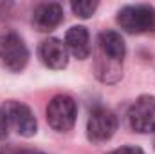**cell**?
I'll list each match as a JSON object with an SVG mask.
<instances>
[{
  "label": "cell",
  "instance_id": "6da1fadb",
  "mask_svg": "<svg viewBox=\"0 0 155 154\" xmlns=\"http://www.w3.org/2000/svg\"><path fill=\"white\" fill-rule=\"evenodd\" d=\"M29 62V49L24 38L13 31L0 35V65L11 73H20Z\"/></svg>",
  "mask_w": 155,
  "mask_h": 154
},
{
  "label": "cell",
  "instance_id": "7a4b0ae2",
  "mask_svg": "<svg viewBox=\"0 0 155 154\" xmlns=\"http://www.w3.org/2000/svg\"><path fill=\"white\" fill-rule=\"evenodd\" d=\"M47 123L56 132H67L74 127L78 116V105L72 96L69 94H58L54 96L47 105Z\"/></svg>",
  "mask_w": 155,
  "mask_h": 154
},
{
  "label": "cell",
  "instance_id": "3957f363",
  "mask_svg": "<svg viewBox=\"0 0 155 154\" xmlns=\"http://www.w3.org/2000/svg\"><path fill=\"white\" fill-rule=\"evenodd\" d=\"M121 29L132 35H143L155 29V9L150 5H126L117 13Z\"/></svg>",
  "mask_w": 155,
  "mask_h": 154
},
{
  "label": "cell",
  "instance_id": "277c9868",
  "mask_svg": "<svg viewBox=\"0 0 155 154\" xmlns=\"http://www.w3.org/2000/svg\"><path fill=\"white\" fill-rule=\"evenodd\" d=\"M117 131V116L105 109L96 107L87 121V138L92 143H105L108 142Z\"/></svg>",
  "mask_w": 155,
  "mask_h": 154
},
{
  "label": "cell",
  "instance_id": "5b68a950",
  "mask_svg": "<svg viewBox=\"0 0 155 154\" xmlns=\"http://www.w3.org/2000/svg\"><path fill=\"white\" fill-rule=\"evenodd\" d=\"M128 121L132 131L139 134L155 132V96L152 94L139 96L128 111Z\"/></svg>",
  "mask_w": 155,
  "mask_h": 154
},
{
  "label": "cell",
  "instance_id": "8992f818",
  "mask_svg": "<svg viewBox=\"0 0 155 154\" xmlns=\"http://www.w3.org/2000/svg\"><path fill=\"white\" fill-rule=\"evenodd\" d=\"M2 109H4V113L9 120V127H13L20 136L31 138V136L36 134V131H38L36 118L25 103L16 102V100H9V102L4 103Z\"/></svg>",
  "mask_w": 155,
  "mask_h": 154
},
{
  "label": "cell",
  "instance_id": "52a82bcc",
  "mask_svg": "<svg viewBox=\"0 0 155 154\" xmlns=\"http://www.w3.org/2000/svg\"><path fill=\"white\" fill-rule=\"evenodd\" d=\"M38 54L43 65L52 71H61L69 64V51H67L65 44L58 38L43 40L38 47Z\"/></svg>",
  "mask_w": 155,
  "mask_h": 154
},
{
  "label": "cell",
  "instance_id": "ba28073f",
  "mask_svg": "<svg viewBox=\"0 0 155 154\" xmlns=\"http://www.w3.org/2000/svg\"><path fill=\"white\" fill-rule=\"evenodd\" d=\"M61 20H63V9L56 2L40 4L33 13V24L41 33L52 31L54 27H58L61 24Z\"/></svg>",
  "mask_w": 155,
  "mask_h": 154
},
{
  "label": "cell",
  "instance_id": "9c48e42d",
  "mask_svg": "<svg viewBox=\"0 0 155 154\" xmlns=\"http://www.w3.org/2000/svg\"><path fill=\"white\" fill-rule=\"evenodd\" d=\"M65 47L78 60L88 58V54H90V35H88L87 27H83V26L71 27L65 35Z\"/></svg>",
  "mask_w": 155,
  "mask_h": 154
},
{
  "label": "cell",
  "instance_id": "30bf717a",
  "mask_svg": "<svg viewBox=\"0 0 155 154\" xmlns=\"http://www.w3.org/2000/svg\"><path fill=\"white\" fill-rule=\"evenodd\" d=\"M97 44H99V53L103 56H107L114 62H123V58L126 54V45H124L123 37L117 31H110V29L103 31L99 35Z\"/></svg>",
  "mask_w": 155,
  "mask_h": 154
},
{
  "label": "cell",
  "instance_id": "8fae6325",
  "mask_svg": "<svg viewBox=\"0 0 155 154\" xmlns=\"http://www.w3.org/2000/svg\"><path fill=\"white\" fill-rule=\"evenodd\" d=\"M99 5V0H71V9L79 18H90Z\"/></svg>",
  "mask_w": 155,
  "mask_h": 154
},
{
  "label": "cell",
  "instance_id": "7c38bea8",
  "mask_svg": "<svg viewBox=\"0 0 155 154\" xmlns=\"http://www.w3.org/2000/svg\"><path fill=\"white\" fill-rule=\"evenodd\" d=\"M7 134H9V120L4 113V109L0 107V140L7 138Z\"/></svg>",
  "mask_w": 155,
  "mask_h": 154
},
{
  "label": "cell",
  "instance_id": "4fadbf2b",
  "mask_svg": "<svg viewBox=\"0 0 155 154\" xmlns=\"http://www.w3.org/2000/svg\"><path fill=\"white\" fill-rule=\"evenodd\" d=\"M107 154H144V152L139 147H119V149L110 151V152H107Z\"/></svg>",
  "mask_w": 155,
  "mask_h": 154
},
{
  "label": "cell",
  "instance_id": "5bb4252c",
  "mask_svg": "<svg viewBox=\"0 0 155 154\" xmlns=\"http://www.w3.org/2000/svg\"><path fill=\"white\" fill-rule=\"evenodd\" d=\"M153 147H155V140H153Z\"/></svg>",
  "mask_w": 155,
  "mask_h": 154
}]
</instances>
